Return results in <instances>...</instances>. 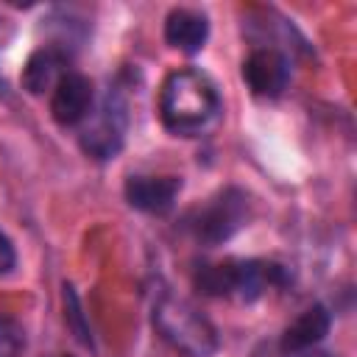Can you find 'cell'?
Instances as JSON below:
<instances>
[{
    "instance_id": "8992f818",
    "label": "cell",
    "mask_w": 357,
    "mask_h": 357,
    "mask_svg": "<svg viewBox=\"0 0 357 357\" xmlns=\"http://www.w3.org/2000/svg\"><path fill=\"white\" fill-rule=\"evenodd\" d=\"M245 86L257 98H279L290 84V59L279 47H257L245 56L240 70Z\"/></svg>"
},
{
    "instance_id": "5b68a950",
    "label": "cell",
    "mask_w": 357,
    "mask_h": 357,
    "mask_svg": "<svg viewBox=\"0 0 357 357\" xmlns=\"http://www.w3.org/2000/svg\"><path fill=\"white\" fill-rule=\"evenodd\" d=\"M126 123H128V114H126V103L117 92L109 89L100 112L84 126L78 142H81V151L98 162H109L114 159L120 151H123V139H126Z\"/></svg>"
},
{
    "instance_id": "3957f363",
    "label": "cell",
    "mask_w": 357,
    "mask_h": 357,
    "mask_svg": "<svg viewBox=\"0 0 357 357\" xmlns=\"http://www.w3.org/2000/svg\"><path fill=\"white\" fill-rule=\"evenodd\" d=\"M151 321L165 343L184 357H212L220 349L218 329L212 321L187 298L162 290L151 307Z\"/></svg>"
},
{
    "instance_id": "52a82bcc",
    "label": "cell",
    "mask_w": 357,
    "mask_h": 357,
    "mask_svg": "<svg viewBox=\"0 0 357 357\" xmlns=\"http://www.w3.org/2000/svg\"><path fill=\"white\" fill-rule=\"evenodd\" d=\"M92 81L78 73V70H67L59 84L53 86L50 95V114L61 128H73L89 120L92 114Z\"/></svg>"
},
{
    "instance_id": "30bf717a",
    "label": "cell",
    "mask_w": 357,
    "mask_h": 357,
    "mask_svg": "<svg viewBox=\"0 0 357 357\" xmlns=\"http://www.w3.org/2000/svg\"><path fill=\"white\" fill-rule=\"evenodd\" d=\"M209 39V20L198 8L178 6L165 17V42L187 56L198 53Z\"/></svg>"
},
{
    "instance_id": "4fadbf2b",
    "label": "cell",
    "mask_w": 357,
    "mask_h": 357,
    "mask_svg": "<svg viewBox=\"0 0 357 357\" xmlns=\"http://www.w3.org/2000/svg\"><path fill=\"white\" fill-rule=\"evenodd\" d=\"M25 343V326L17 318L0 315V357H22Z\"/></svg>"
},
{
    "instance_id": "6da1fadb",
    "label": "cell",
    "mask_w": 357,
    "mask_h": 357,
    "mask_svg": "<svg viewBox=\"0 0 357 357\" xmlns=\"http://www.w3.org/2000/svg\"><path fill=\"white\" fill-rule=\"evenodd\" d=\"M223 112L215 81L195 70H173L159 89V120L176 137H201Z\"/></svg>"
},
{
    "instance_id": "7a4b0ae2",
    "label": "cell",
    "mask_w": 357,
    "mask_h": 357,
    "mask_svg": "<svg viewBox=\"0 0 357 357\" xmlns=\"http://www.w3.org/2000/svg\"><path fill=\"white\" fill-rule=\"evenodd\" d=\"M287 282L290 271L271 259H223L195 271V287L204 296L237 298L243 304H251L268 287H284Z\"/></svg>"
},
{
    "instance_id": "5bb4252c",
    "label": "cell",
    "mask_w": 357,
    "mask_h": 357,
    "mask_svg": "<svg viewBox=\"0 0 357 357\" xmlns=\"http://www.w3.org/2000/svg\"><path fill=\"white\" fill-rule=\"evenodd\" d=\"M17 268V248L6 231H0V276H8Z\"/></svg>"
},
{
    "instance_id": "8fae6325",
    "label": "cell",
    "mask_w": 357,
    "mask_h": 357,
    "mask_svg": "<svg viewBox=\"0 0 357 357\" xmlns=\"http://www.w3.org/2000/svg\"><path fill=\"white\" fill-rule=\"evenodd\" d=\"M64 61H67V53H61L59 47H53V45L36 47L22 67V89L31 95H42V92L53 89L59 84V78L67 73Z\"/></svg>"
},
{
    "instance_id": "9c48e42d",
    "label": "cell",
    "mask_w": 357,
    "mask_h": 357,
    "mask_svg": "<svg viewBox=\"0 0 357 357\" xmlns=\"http://www.w3.org/2000/svg\"><path fill=\"white\" fill-rule=\"evenodd\" d=\"M329 326H332V312L324 304H312L284 326V332L276 343V351L279 354H296V351L315 349L329 335Z\"/></svg>"
},
{
    "instance_id": "ba28073f",
    "label": "cell",
    "mask_w": 357,
    "mask_h": 357,
    "mask_svg": "<svg viewBox=\"0 0 357 357\" xmlns=\"http://www.w3.org/2000/svg\"><path fill=\"white\" fill-rule=\"evenodd\" d=\"M126 201L128 206L145 212V215H167L176 206V198L181 192L178 176H128L126 178Z\"/></svg>"
},
{
    "instance_id": "277c9868",
    "label": "cell",
    "mask_w": 357,
    "mask_h": 357,
    "mask_svg": "<svg viewBox=\"0 0 357 357\" xmlns=\"http://www.w3.org/2000/svg\"><path fill=\"white\" fill-rule=\"evenodd\" d=\"M251 218V198L240 187H223L218 190L204 206H198L187 226L192 237L204 245H220L231 240Z\"/></svg>"
},
{
    "instance_id": "9a60e30c",
    "label": "cell",
    "mask_w": 357,
    "mask_h": 357,
    "mask_svg": "<svg viewBox=\"0 0 357 357\" xmlns=\"http://www.w3.org/2000/svg\"><path fill=\"white\" fill-rule=\"evenodd\" d=\"M271 357H332V354H326V351H315V349H307V351H296V354H271Z\"/></svg>"
},
{
    "instance_id": "7c38bea8",
    "label": "cell",
    "mask_w": 357,
    "mask_h": 357,
    "mask_svg": "<svg viewBox=\"0 0 357 357\" xmlns=\"http://www.w3.org/2000/svg\"><path fill=\"white\" fill-rule=\"evenodd\" d=\"M61 304H64V324H67V329L73 332V337H75L84 349L92 351V349H95L92 326H89V321H86L84 304H81V298H78V293H75V287H73L70 282L61 284Z\"/></svg>"
}]
</instances>
